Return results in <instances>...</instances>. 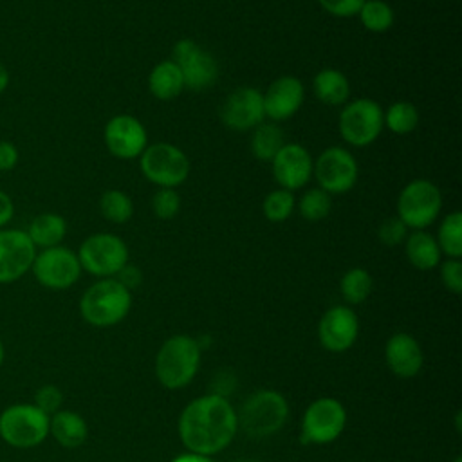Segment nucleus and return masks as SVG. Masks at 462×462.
I'll use <instances>...</instances> for the list:
<instances>
[{
  "instance_id": "20",
  "label": "nucleus",
  "mask_w": 462,
  "mask_h": 462,
  "mask_svg": "<svg viewBox=\"0 0 462 462\" xmlns=\"http://www.w3.org/2000/svg\"><path fill=\"white\" fill-rule=\"evenodd\" d=\"M384 356L390 370L399 377H413L422 368V350L419 343L404 332H397L388 339Z\"/></svg>"
},
{
  "instance_id": "12",
  "label": "nucleus",
  "mask_w": 462,
  "mask_h": 462,
  "mask_svg": "<svg viewBox=\"0 0 462 462\" xmlns=\"http://www.w3.org/2000/svg\"><path fill=\"white\" fill-rule=\"evenodd\" d=\"M171 61L180 69L184 88L193 92L209 88L218 78L217 60L193 40H179L171 49Z\"/></svg>"
},
{
  "instance_id": "37",
  "label": "nucleus",
  "mask_w": 462,
  "mask_h": 462,
  "mask_svg": "<svg viewBox=\"0 0 462 462\" xmlns=\"http://www.w3.org/2000/svg\"><path fill=\"white\" fill-rule=\"evenodd\" d=\"M440 280L448 291L453 294L462 292V263L460 258H448L440 265Z\"/></svg>"
},
{
  "instance_id": "38",
  "label": "nucleus",
  "mask_w": 462,
  "mask_h": 462,
  "mask_svg": "<svg viewBox=\"0 0 462 462\" xmlns=\"http://www.w3.org/2000/svg\"><path fill=\"white\" fill-rule=\"evenodd\" d=\"M365 0H318V4L332 16L348 18L359 13Z\"/></svg>"
},
{
  "instance_id": "17",
  "label": "nucleus",
  "mask_w": 462,
  "mask_h": 462,
  "mask_svg": "<svg viewBox=\"0 0 462 462\" xmlns=\"http://www.w3.org/2000/svg\"><path fill=\"white\" fill-rule=\"evenodd\" d=\"M273 177L280 188L296 191L312 177V157L309 150L298 143H285L271 161Z\"/></svg>"
},
{
  "instance_id": "16",
  "label": "nucleus",
  "mask_w": 462,
  "mask_h": 462,
  "mask_svg": "<svg viewBox=\"0 0 462 462\" xmlns=\"http://www.w3.org/2000/svg\"><path fill=\"white\" fill-rule=\"evenodd\" d=\"M220 117L235 132L256 128L265 119L262 92L254 87H238L224 99Z\"/></svg>"
},
{
  "instance_id": "35",
  "label": "nucleus",
  "mask_w": 462,
  "mask_h": 462,
  "mask_svg": "<svg viewBox=\"0 0 462 462\" xmlns=\"http://www.w3.org/2000/svg\"><path fill=\"white\" fill-rule=\"evenodd\" d=\"M63 402V393L58 386L54 384H43L42 388L36 390L34 393V406L38 410H42L45 415H54L56 411H60V406Z\"/></svg>"
},
{
  "instance_id": "21",
  "label": "nucleus",
  "mask_w": 462,
  "mask_h": 462,
  "mask_svg": "<svg viewBox=\"0 0 462 462\" xmlns=\"http://www.w3.org/2000/svg\"><path fill=\"white\" fill-rule=\"evenodd\" d=\"M49 433L63 448H79L88 435L83 417L70 410H60L49 417Z\"/></svg>"
},
{
  "instance_id": "40",
  "label": "nucleus",
  "mask_w": 462,
  "mask_h": 462,
  "mask_svg": "<svg viewBox=\"0 0 462 462\" xmlns=\"http://www.w3.org/2000/svg\"><path fill=\"white\" fill-rule=\"evenodd\" d=\"M121 285H125L128 291H132L134 287H137L143 280V274L141 271L135 267V265H125L119 273H117V278H116Z\"/></svg>"
},
{
  "instance_id": "2",
  "label": "nucleus",
  "mask_w": 462,
  "mask_h": 462,
  "mask_svg": "<svg viewBox=\"0 0 462 462\" xmlns=\"http://www.w3.org/2000/svg\"><path fill=\"white\" fill-rule=\"evenodd\" d=\"M132 294L116 278H101L92 283L79 300L83 319L94 327L119 323L130 310Z\"/></svg>"
},
{
  "instance_id": "6",
  "label": "nucleus",
  "mask_w": 462,
  "mask_h": 462,
  "mask_svg": "<svg viewBox=\"0 0 462 462\" xmlns=\"http://www.w3.org/2000/svg\"><path fill=\"white\" fill-rule=\"evenodd\" d=\"M442 208L440 189L428 179L410 180L397 197V218L408 229H426Z\"/></svg>"
},
{
  "instance_id": "31",
  "label": "nucleus",
  "mask_w": 462,
  "mask_h": 462,
  "mask_svg": "<svg viewBox=\"0 0 462 462\" xmlns=\"http://www.w3.org/2000/svg\"><path fill=\"white\" fill-rule=\"evenodd\" d=\"M99 211L108 222L125 224L134 215V202L121 189H106L99 199Z\"/></svg>"
},
{
  "instance_id": "43",
  "label": "nucleus",
  "mask_w": 462,
  "mask_h": 462,
  "mask_svg": "<svg viewBox=\"0 0 462 462\" xmlns=\"http://www.w3.org/2000/svg\"><path fill=\"white\" fill-rule=\"evenodd\" d=\"M7 87H9V70L5 69L4 63H0V94H4Z\"/></svg>"
},
{
  "instance_id": "22",
  "label": "nucleus",
  "mask_w": 462,
  "mask_h": 462,
  "mask_svg": "<svg viewBox=\"0 0 462 462\" xmlns=\"http://www.w3.org/2000/svg\"><path fill=\"white\" fill-rule=\"evenodd\" d=\"M314 96L328 106H343L350 97V83L337 69H323L312 79Z\"/></svg>"
},
{
  "instance_id": "36",
  "label": "nucleus",
  "mask_w": 462,
  "mask_h": 462,
  "mask_svg": "<svg viewBox=\"0 0 462 462\" xmlns=\"http://www.w3.org/2000/svg\"><path fill=\"white\" fill-rule=\"evenodd\" d=\"M377 236L384 245H399L406 240L408 236V227L397 218H386L379 229H377Z\"/></svg>"
},
{
  "instance_id": "23",
  "label": "nucleus",
  "mask_w": 462,
  "mask_h": 462,
  "mask_svg": "<svg viewBox=\"0 0 462 462\" xmlns=\"http://www.w3.org/2000/svg\"><path fill=\"white\" fill-rule=\"evenodd\" d=\"M25 233L34 244V247H40V249L54 247V245H60L61 240L65 238L67 222L58 213H40L31 220Z\"/></svg>"
},
{
  "instance_id": "34",
  "label": "nucleus",
  "mask_w": 462,
  "mask_h": 462,
  "mask_svg": "<svg viewBox=\"0 0 462 462\" xmlns=\"http://www.w3.org/2000/svg\"><path fill=\"white\" fill-rule=\"evenodd\" d=\"M153 215L161 220L173 218L180 209V197L173 188H159L152 197Z\"/></svg>"
},
{
  "instance_id": "46",
  "label": "nucleus",
  "mask_w": 462,
  "mask_h": 462,
  "mask_svg": "<svg viewBox=\"0 0 462 462\" xmlns=\"http://www.w3.org/2000/svg\"><path fill=\"white\" fill-rule=\"evenodd\" d=\"M236 462H256V460H236Z\"/></svg>"
},
{
  "instance_id": "8",
  "label": "nucleus",
  "mask_w": 462,
  "mask_h": 462,
  "mask_svg": "<svg viewBox=\"0 0 462 462\" xmlns=\"http://www.w3.org/2000/svg\"><path fill=\"white\" fill-rule=\"evenodd\" d=\"M139 168L152 184L175 189L189 175V159L171 143H155L139 155Z\"/></svg>"
},
{
  "instance_id": "1",
  "label": "nucleus",
  "mask_w": 462,
  "mask_h": 462,
  "mask_svg": "<svg viewBox=\"0 0 462 462\" xmlns=\"http://www.w3.org/2000/svg\"><path fill=\"white\" fill-rule=\"evenodd\" d=\"M238 430L236 411L218 393L191 401L180 413L179 435L191 453L213 455L222 451Z\"/></svg>"
},
{
  "instance_id": "41",
  "label": "nucleus",
  "mask_w": 462,
  "mask_h": 462,
  "mask_svg": "<svg viewBox=\"0 0 462 462\" xmlns=\"http://www.w3.org/2000/svg\"><path fill=\"white\" fill-rule=\"evenodd\" d=\"M13 215H14V204L11 197L4 189H0V229L11 222Z\"/></svg>"
},
{
  "instance_id": "25",
  "label": "nucleus",
  "mask_w": 462,
  "mask_h": 462,
  "mask_svg": "<svg viewBox=\"0 0 462 462\" xmlns=\"http://www.w3.org/2000/svg\"><path fill=\"white\" fill-rule=\"evenodd\" d=\"M406 256L410 263L419 271H430L440 262V249L433 235L424 229H417L406 236Z\"/></svg>"
},
{
  "instance_id": "32",
  "label": "nucleus",
  "mask_w": 462,
  "mask_h": 462,
  "mask_svg": "<svg viewBox=\"0 0 462 462\" xmlns=\"http://www.w3.org/2000/svg\"><path fill=\"white\" fill-rule=\"evenodd\" d=\"M330 209H332V197L321 188L307 189L298 202L300 215L309 222L323 220L330 213Z\"/></svg>"
},
{
  "instance_id": "5",
  "label": "nucleus",
  "mask_w": 462,
  "mask_h": 462,
  "mask_svg": "<svg viewBox=\"0 0 462 462\" xmlns=\"http://www.w3.org/2000/svg\"><path fill=\"white\" fill-rule=\"evenodd\" d=\"M289 415L287 401L274 390L251 393L236 413L238 426L251 437H267L282 430Z\"/></svg>"
},
{
  "instance_id": "13",
  "label": "nucleus",
  "mask_w": 462,
  "mask_h": 462,
  "mask_svg": "<svg viewBox=\"0 0 462 462\" xmlns=\"http://www.w3.org/2000/svg\"><path fill=\"white\" fill-rule=\"evenodd\" d=\"M346 424V411L343 404L332 397L314 401L303 415V440L325 444L339 437Z\"/></svg>"
},
{
  "instance_id": "18",
  "label": "nucleus",
  "mask_w": 462,
  "mask_h": 462,
  "mask_svg": "<svg viewBox=\"0 0 462 462\" xmlns=\"http://www.w3.org/2000/svg\"><path fill=\"white\" fill-rule=\"evenodd\" d=\"M262 96L265 117L278 123L291 119L301 108L305 88L296 76H280L267 87Z\"/></svg>"
},
{
  "instance_id": "10",
  "label": "nucleus",
  "mask_w": 462,
  "mask_h": 462,
  "mask_svg": "<svg viewBox=\"0 0 462 462\" xmlns=\"http://www.w3.org/2000/svg\"><path fill=\"white\" fill-rule=\"evenodd\" d=\"M357 161L343 146L325 148L312 164V177L318 180V188L328 195L350 191L357 182Z\"/></svg>"
},
{
  "instance_id": "15",
  "label": "nucleus",
  "mask_w": 462,
  "mask_h": 462,
  "mask_svg": "<svg viewBox=\"0 0 462 462\" xmlns=\"http://www.w3.org/2000/svg\"><path fill=\"white\" fill-rule=\"evenodd\" d=\"M103 139L106 150L117 159H135L148 146L144 125L130 114H117L110 117L105 125Z\"/></svg>"
},
{
  "instance_id": "19",
  "label": "nucleus",
  "mask_w": 462,
  "mask_h": 462,
  "mask_svg": "<svg viewBox=\"0 0 462 462\" xmlns=\"http://www.w3.org/2000/svg\"><path fill=\"white\" fill-rule=\"evenodd\" d=\"M357 328L359 323L356 312L345 305H337L328 309L319 319L318 336L327 350L343 352L356 341Z\"/></svg>"
},
{
  "instance_id": "33",
  "label": "nucleus",
  "mask_w": 462,
  "mask_h": 462,
  "mask_svg": "<svg viewBox=\"0 0 462 462\" xmlns=\"http://www.w3.org/2000/svg\"><path fill=\"white\" fill-rule=\"evenodd\" d=\"M294 208H296V200H294L292 191L283 189V188L269 191L263 199V204H262L263 215L269 222L287 220L292 215Z\"/></svg>"
},
{
  "instance_id": "4",
  "label": "nucleus",
  "mask_w": 462,
  "mask_h": 462,
  "mask_svg": "<svg viewBox=\"0 0 462 462\" xmlns=\"http://www.w3.org/2000/svg\"><path fill=\"white\" fill-rule=\"evenodd\" d=\"M49 435V415L29 402H14L0 413V439L11 448L40 446Z\"/></svg>"
},
{
  "instance_id": "44",
  "label": "nucleus",
  "mask_w": 462,
  "mask_h": 462,
  "mask_svg": "<svg viewBox=\"0 0 462 462\" xmlns=\"http://www.w3.org/2000/svg\"><path fill=\"white\" fill-rule=\"evenodd\" d=\"M4 357H5V350H4V345L0 341V368H2V363H4Z\"/></svg>"
},
{
  "instance_id": "11",
  "label": "nucleus",
  "mask_w": 462,
  "mask_h": 462,
  "mask_svg": "<svg viewBox=\"0 0 462 462\" xmlns=\"http://www.w3.org/2000/svg\"><path fill=\"white\" fill-rule=\"evenodd\" d=\"M31 271L40 285L52 291H63L79 280L83 269L72 249L54 245L36 253Z\"/></svg>"
},
{
  "instance_id": "7",
  "label": "nucleus",
  "mask_w": 462,
  "mask_h": 462,
  "mask_svg": "<svg viewBox=\"0 0 462 462\" xmlns=\"http://www.w3.org/2000/svg\"><path fill=\"white\" fill-rule=\"evenodd\" d=\"M383 112L381 105L370 97L345 103L337 117L339 135L346 144L356 148L372 144L384 128Z\"/></svg>"
},
{
  "instance_id": "28",
  "label": "nucleus",
  "mask_w": 462,
  "mask_h": 462,
  "mask_svg": "<svg viewBox=\"0 0 462 462\" xmlns=\"http://www.w3.org/2000/svg\"><path fill=\"white\" fill-rule=\"evenodd\" d=\"M383 121L390 132L404 135L417 128L419 110L410 101H395L383 112Z\"/></svg>"
},
{
  "instance_id": "42",
  "label": "nucleus",
  "mask_w": 462,
  "mask_h": 462,
  "mask_svg": "<svg viewBox=\"0 0 462 462\" xmlns=\"http://www.w3.org/2000/svg\"><path fill=\"white\" fill-rule=\"evenodd\" d=\"M171 462H211V458L206 455H199V453H186V455L177 457Z\"/></svg>"
},
{
  "instance_id": "24",
  "label": "nucleus",
  "mask_w": 462,
  "mask_h": 462,
  "mask_svg": "<svg viewBox=\"0 0 462 462\" xmlns=\"http://www.w3.org/2000/svg\"><path fill=\"white\" fill-rule=\"evenodd\" d=\"M148 88L153 97L161 101H170L184 90V79L180 69L171 60L157 63L148 76Z\"/></svg>"
},
{
  "instance_id": "14",
  "label": "nucleus",
  "mask_w": 462,
  "mask_h": 462,
  "mask_svg": "<svg viewBox=\"0 0 462 462\" xmlns=\"http://www.w3.org/2000/svg\"><path fill=\"white\" fill-rule=\"evenodd\" d=\"M36 247L23 229H0V283H13L31 271Z\"/></svg>"
},
{
  "instance_id": "26",
  "label": "nucleus",
  "mask_w": 462,
  "mask_h": 462,
  "mask_svg": "<svg viewBox=\"0 0 462 462\" xmlns=\"http://www.w3.org/2000/svg\"><path fill=\"white\" fill-rule=\"evenodd\" d=\"M283 144V130L276 123H260L253 128L251 152L258 161H273Z\"/></svg>"
},
{
  "instance_id": "27",
  "label": "nucleus",
  "mask_w": 462,
  "mask_h": 462,
  "mask_svg": "<svg viewBox=\"0 0 462 462\" xmlns=\"http://www.w3.org/2000/svg\"><path fill=\"white\" fill-rule=\"evenodd\" d=\"M435 240L440 253L448 254V258L462 256V213L460 211H451L442 218Z\"/></svg>"
},
{
  "instance_id": "9",
  "label": "nucleus",
  "mask_w": 462,
  "mask_h": 462,
  "mask_svg": "<svg viewBox=\"0 0 462 462\" xmlns=\"http://www.w3.org/2000/svg\"><path fill=\"white\" fill-rule=\"evenodd\" d=\"M76 254L81 269L99 278H112L128 263V247L114 233L87 236Z\"/></svg>"
},
{
  "instance_id": "3",
  "label": "nucleus",
  "mask_w": 462,
  "mask_h": 462,
  "mask_svg": "<svg viewBox=\"0 0 462 462\" xmlns=\"http://www.w3.org/2000/svg\"><path fill=\"white\" fill-rule=\"evenodd\" d=\"M199 361L200 345L189 336H173L161 346L157 354V379L166 388H182L195 377Z\"/></svg>"
},
{
  "instance_id": "39",
  "label": "nucleus",
  "mask_w": 462,
  "mask_h": 462,
  "mask_svg": "<svg viewBox=\"0 0 462 462\" xmlns=\"http://www.w3.org/2000/svg\"><path fill=\"white\" fill-rule=\"evenodd\" d=\"M20 161L18 148L5 139H0V171H11Z\"/></svg>"
},
{
  "instance_id": "30",
  "label": "nucleus",
  "mask_w": 462,
  "mask_h": 462,
  "mask_svg": "<svg viewBox=\"0 0 462 462\" xmlns=\"http://www.w3.org/2000/svg\"><path fill=\"white\" fill-rule=\"evenodd\" d=\"M372 285H374V280L370 276V273L366 269H361V267H354L350 271H346L343 276H341V282H339V291H341V296L348 301V303H361L365 301L370 292H372Z\"/></svg>"
},
{
  "instance_id": "45",
  "label": "nucleus",
  "mask_w": 462,
  "mask_h": 462,
  "mask_svg": "<svg viewBox=\"0 0 462 462\" xmlns=\"http://www.w3.org/2000/svg\"><path fill=\"white\" fill-rule=\"evenodd\" d=\"M453 462H462V458H460V457H457Z\"/></svg>"
},
{
  "instance_id": "29",
  "label": "nucleus",
  "mask_w": 462,
  "mask_h": 462,
  "mask_svg": "<svg viewBox=\"0 0 462 462\" xmlns=\"http://www.w3.org/2000/svg\"><path fill=\"white\" fill-rule=\"evenodd\" d=\"M357 16L370 32H384L393 25V9L384 0H365Z\"/></svg>"
}]
</instances>
